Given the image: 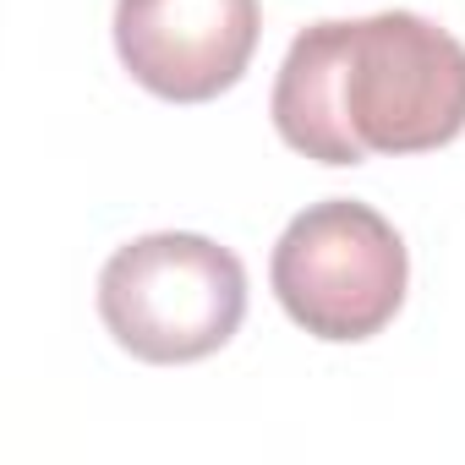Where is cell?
Instances as JSON below:
<instances>
[{"instance_id":"6da1fadb","label":"cell","mask_w":465,"mask_h":465,"mask_svg":"<svg viewBox=\"0 0 465 465\" xmlns=\"http://www.w3.org/2000/svg\"><path fill=\"white\" fill-rule=\"evenodd\" d=\"M269 115L285 148L334 170L432 153L465 132V45L416 12L312 23L285 50Z\"/></svg>"},{"instance_id":"7a4b0ae2","label":"cell","mask_w":465,"mask_h":465,"mask_svg":"<svg viewBox=\"0 0 465 465\" xmlns=\"http://www.w3.org/2000/svg\"><path fill=\"white\" fill-rule=\"evenodd\" d=\"M99 318L137 361H203L236 340L247 318V269L208 236L153 230L115 247L99 269Z\"/></svg>"},{"instance_id":"3957f363","label":"cell","mask_w":465,"mask_h":465,"mask_svg":"<svg viewBox=\"0 0 465 465\" xmlns=\"http://www.w3.org/2000/svg\"><path fill=\"white\" fill-rule=\"evenodd\" d=\"M269 280L296 329L329 345H356L383 334L405 307L411 258L372 203L329 197L285 224Z\"/></svg>"},{"instance_id":"277c9868","label":"cell","mask_w":465,"mask_h":465,"mask_svg":"<svg viewBox=\"0 0 465 465\" xmlns=\"http://www.w3.org/2000/svg\"><path fill=\"white\" fill-rule=\"evenodd\" d=\"M115 55L137 88L170 104H208L252 66L258 0H115Z\"/></svg>"}]
</instances>
